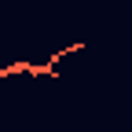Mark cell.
<instances>
[{
  "instance_id": "cell-1",
  "label": "cell",
  "mask_w": 132,
  "mask_h": 132,
  "mask_svg": "<svg viewBox=\"0 0 132 132\" xmlns=\"http://www.w3.org/2000/svg\"><path fill=\"white\" fill-rule=\"evenodd\" d=\"M15 73H29V62H11L0 70V77H15Z\"/></svg>"
}]
</instances>
